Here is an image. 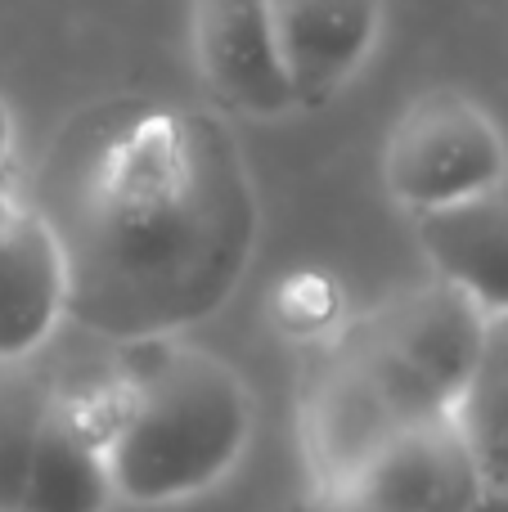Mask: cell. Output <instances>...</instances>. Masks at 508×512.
Masks as SVG:
<instances>
[{
  "label": "cell",
  "instance_id": "cell-15",
  "mask_svg": "<svg viewBox=\"0 0 508 512\" xmlns=\"http://www.w3.org/2000/svg\"><path fill=\"white\" fill-rule=\"evenodd\" d=\"M468 512H508V490H482Z\"/></svg>",
  "mask_w": 508,
  "mask_h": 512
},
{
  "label": "cell",
  "instance_id": "cell-6",
  "mask_svg": "<svg viewBox=\"0 0 508 512\" xmlns=\"http://www.w3.org/2000/svg\"><path fill=\"white\" fill-rule=\"evenodd\" d=\"M347 490L374 512H468L486 486L455 414H446L396 432Z\"/></svg>",
  "mask_w": 508,
  "mask_h": 512
},
{
  "label": "cell",
  "instance_id": "cell-11",
  "mask_svg": "<svg viewBox=\"0 0 508 512\" xmlns=\"http://www.w3.org/2000/svg\"><path fill=\"white\" fill-rule=\"evenodd\" d=\"M108 499L113 481H108L104 441L50 396L18 512H104Z\"/></svg>",
  "mask_w": 508,
  "mask_h": 512
},
{
  "label": "cell",
  "instance_id": "cell-17",
  "mask_svg": "<svg viewBox=\"0 0 508 512\" xmlns=\"http://www.w3.org/2000/svg\"><path fill=\"white\" fill-rule=\"evenodd\" d=\"M9 212H14V203H9V189H5V180H0V225H5Z\"/></svg>",
  "mask_w": 508,
  "mask_h": 512
},
{
  "label": "cell",
  "instance_id": "cell-8",
  "mask_svg": "<svg viewBox=\"0 0 508 512\" xmlns=\"http://www.w3.org/2000/svg\"><path fill=\"white\" fill-rule=\"evenodd\" d=\"M405 432L387 400L374 391L351 351L338 342L329 364L320 369L306 409V436H311V459L324 477V490H342L365 472V463Z\"/></svg>",
  "mask_w": 508,
  "mask_h": 512
},
{
  "label": "cell",
  "instance_id": "cell-9",
  "mask_svg": "<svg viewBox=\"0 0 508 512\" xmlns=\"http://www.w3.org/2000/svg\"><path fill=\"white\" fill-rule=\"evenodd\" d=\"M419 248L437 279L473 297L486 319L508 315V203L500 194L419 212Z\"/></svg>",
  "mask_w": 508,
  "mask_h": 512
},
{
  "label": "cell",
  "instance_id": "cell-12",
  "mask_svg": "<svg viewBox=\"0 0 508 512\" xmlns=\"http://www.w3.org/2000/svg\"><path fill=\"white\" fill-rule=\"evenodd\" d=\"M455 423L477 459L486 490H508V315L491 319L486 351L468 391L455 405Z\"/></svg>",
  "mask_w": 508,
  "mask_h": 512
},
{
  "label": "cell",
  "instance_id": "cell-7",
  "mask_svg": "<svg viewBox=\"0 0 508 512\" xmlns=\"http://www.w3.org/2000/svg\"><path fill=\"white\" fill-rule=\"evenodd\" d=\"M270 23L297 108H320L374 50L383 0H270Z\"/></svg>",
  "mask_w": 508,
  "mask_h": 512
},
{
  "label": "cell",
  "instance_id": "cell-13",
  "mask_svg": "<svg viewBox=\"0 0 508 512\" xmlns=\"http://www.w3.org/2000/svg\"><path fill=\"white\" fill-rule=\"evenodd\" d=\"M50 414V373L27 360H0V512H18L32 454Z\"/></svg>",
  "mask_w": 508,
  "mask_h": 512
},
{
  "label": "cell",
  "instance_id": "cell-5",
  "mask_svg": "<svg viewBox=\"0 0 508 512\" xmlns=\"http://www.w3.org/2000/svg\"><path fill=\"white\" fill-rule=\"evenodd\" d=\"M365 328L387 351L401 355L428 387H437V396L455 409L473 382L477 364H482L491 319L477 310L473 297L432 279L378 306L365 319Z\"/></svg>",
  "mask_w": 508,
  "mask_h": 512
},
{
  "label": "cell",
  "instance_id": "cell-3",
  "mask_svg": "<svg viewBox=\"0 0 508 512\" xmlns=\"http://www.w3.org/2000/svg\"><path fill=\"white\" fill-rule=\"evenodd\" d=\"M504 140L491 117L459 90H428L401 113L387 140V189L414 212L495 194L504 180Z\"/></svg>",
  "mask_w": 508,
  "mask_h": 512
},
{
  "label": "cell",
  "instance_id": "cell-14",
  "mask_svg": "<svg viewBox=\"0 0 508 512\" xmlns=\"http://www.w3.org/2000/svg\"><path fill=\"white\" fill-rule=\"evenodd\" d=\"M311 512H374V508H369L365 499L356 495V490L342 486V490H324V495L315 499V508H311Z\"/></svg>",
  "mask_w": 508,
  "mask_h": 512
},
{
  "label": "cell",
  "instance_id": "cell-2",
  "mask_svg": "<svg viewBox=\"0 0 508 512\" xmlns=\"http://www.w3.org/2000/svg\"><path fill=\"white\" fill-rule=\"evenodd\" d=\"M126 382V409L104 445L113 495L167 504L230 472L252 427L248 391L230 364L189 346H158Z\"/></svg>",
  "mask_w": 508,
  "mask_h": 512
},
{
  "label": "cell",
  "instance_id": "cell-16",
  "mask_svg": "<svg viewBox=\"0 0 508 512\" xmlns=\"http://www.w3.org/2000/svg\"><path fill=\"white\" fill-rule=\"evenodd\" d=\"M5 162H9V108L0 104V180H5Z\"/></svg>",
  "mask_w": 508,
  "mask_h": 512
},
{
  "label": "cell",
  "instance_id": "cell-10",
  "mask_svg": "<svg viewBox=\"0 0 508 512\" xmlns=\"http://www.w3.org/2000/svg\"><path fill=\"white\" fill-rule=\"evenodd\" d=\"M63 256L27 207L0 225V360H27L63 319Z\"/></svg>",
  "mask_w": 508,
  "mask_h": 512
},
{
  "label": "cell",
  "instance_id": "cell-4",
  "mask_svg": "<svg viewBox=\"0 0 508 512\" xmlns=\"http://www.w3.org/2000/svg\"><path fill=\"white\" fill-rule=\"evenodd\" d=\"M194 54L216 104L248 117L297 108L275 45L270 0H194Z\"/></svg>",
  "mask_w": 508,
  "mask_h": 512
},
{
  "label": "cell",
  "instance_id": "cell-1",
  "mask_svg": "<svg viewBox=\"0 0 508 512\" xmlns=\"http://www.w3.org/2000/svg\"><path fill=\"white\" fill-rule=\"evenodd\" d=\"M27 212L59 243L63 319L122 346L216 315L257 248L243 153L203 108L113 99L77 113Z\"/></svg>",
  "mask_w": 508,
  "mask_h": 512
}]
</instances>
